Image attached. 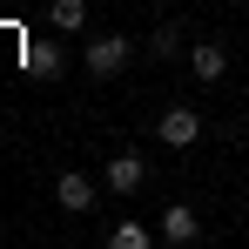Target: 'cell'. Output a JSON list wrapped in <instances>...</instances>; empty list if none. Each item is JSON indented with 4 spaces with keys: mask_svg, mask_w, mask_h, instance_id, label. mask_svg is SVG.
<instances>
[{
    "mask_svg": "<svg viewBox=\"0 0 249 249\" xmlns=\"http://www.w3.org/2000/svg\"><path fill=\"white\" fill-rule=\"evenodd\" d=\"M128 54H135V41H122V34H108V41H88V74H122L128 68Z\"/></svg>",
    "mask_w": 249,
    "mask_h": 249,
    "instance_id": "1",
    "label": "cell"
},
{
    "mask_svg": "<svg viewBox=\"0 0 249 249\" xmlns=\"http://www.w3.org/2000/svg\"><path fill=\"white\" fill-rule=\"evenodd\" d=\"M148 47H155V54H162V61H168V54L182 47V27H155V41H148Z\"/></svg>",
    "mask_w": 249,
    "mask_h": 249,
    "instance_id": "10",
    "label": "cell"
},
{
    "mask_svg": "<svg viewBox=\"0 0 249 249\" xmlns=\"http://www.w3.org/2000/svg\"><path fill=\"white\" fill-rule=\"evenodd\" d=\"M108 243H115V249H148V243H155V236H148V229H142V222H122V229H115V236H108Z\"/></svg>",
    "mask_w": 249,
    "mask_h": 249,
    "instance_id": "9",
    "label": "cell"
},
{
    "mask_svg": "<svg viewBox=\"0 0 249 249\" xmlns=\"http://www.w3.org/2000/svg\"><path fill=\"white\" fill-rule=\"evenodd\" d=\"M189 68H196V81H222V68H229L222 41H196L189 47Z\"/></svg>",
    "mask_w": 249,
    "mask_h": 249,
    "instance_id": "5",
    "label": "cell"
},
{
    "mask_svg": "<svg viewBox=\"0 0 249 249\" xmlns=\"http://www.w3.org/2000/svg\"><path fill=\"white\" fill-rule=\"evenodd\" d=\"M202 236V222H196V209H162V243H196Z\"/></svg>",
    "mask_w": 249,
    "mask_h": 249,
    "instance_id": "6",
    "label": "cell"
},
{
    "mask_svg": "<svg viewBox=\"0 0 249 249\" xmlns=\"http://www.w3.org/2000/svg\"><path fill=\"white\" fill-rule=\"evenodd\" d=\"M94 196H101V189H94L88 175H74V168H68V175L54 182V202L68 209V215H88V209H94Z\"/></svg>",
    "mask_w": 249,
    "mask_h": 249,
    "instance_id": "3",
    "label": "cell"
},
{
    "mask_svg": "<svg viewBox=\"0 0 249 249\" xmlns=\"http://www.w3.org/2000/svg\"><path fill=\"white\" fill-rule=\"evenodd\" d=\"M54 27H61V34L88 27V0H54Z\"/></svg>",
    "mask_w": 249,
    "mask_h": 249,
    "instance_id": "7",
    "label": "cell"
},
{
    "mask_svg": "<svg viewBox=\"0 0 249 249\" xmlns=\"http://www.w3.org/2000/svg\"><path fill=\"white\" fill-rule=\"evenodd\" d=\"M27 68H34V74H61V47H27Z\"/></svg>",
    "mask_w": 249,
    "mask_h": 249,
    "instance_id": "8",
    "label": "cell"
},
{
    "mask_svg": "<svg viewBox=\"0 0 249 249\" xmlns=\"http://www.w3.org/2000/svg\"><path fill=\"white\" fill-rule=\"evenodd\" d=\"M142 182H148V162H142V155H115V162H108V189H115V196H135Z\"/></svg>",
    "mask_w": 249,
    "mask_h": 249,
    "instance_id": "4",
    "label": "cell"
},
{
    "mask_svg": "<svg viewBox=\"0 0 249 249\" xmlns=\"http://www.w3.org/2000/svg\"><path fill=\"white\" fill-rule=\"evenodd\" d=\"M155 135H162L168 148H189V142L202 135V115H196V108H162V122H155Z\"/></svg>",
    "mask_w": 249,
    "mask_h": 249,
    "instance_id": "2",
    "label": "cell"
}]
</instances>
